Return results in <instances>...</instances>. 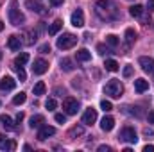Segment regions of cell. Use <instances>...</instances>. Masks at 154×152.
<instances>
[{
  "instance_id": "obj_2",
  "label": "cell",
  "mask_w": 154,
  "mask_h": 152,
  "mask_svg": "<svg viewBox=\"0 0 154 152\" xmlns=\"http://www.w3.org/2000/svg\"><path fill=\"white\" fill-rule=\"evenodd\" d=\"M104 93H106V95H109L111 99H120V95L124 93V86H122V82H120V81L111 79V81L104 86Z\"/></svg>"
},
{
  "instance_id": "obj_14",
  "label": "cell",
  "mask_w": 154,
  "mask_h": 152,
  "mask_svg": "<svg viewBox=\"0 0 154 152\" xmlns=\"http://www.w3.org/2000/svg\"><path fill=\"white\" fill-rule=\"evenodd\" d=\"M0 125L5 129V131H14V123H13V118L7 116V114H0Z\"/></svg>"
},
{
  "instance_id": "obj_30",
  "label": "cell",
  "mask_w": 154,
  "mask_h": 152,
  "mask_svg": "<svg viewBox=\"0 0 154 152\" xmlns=\"http://www.w3.org/2000/svg\"><path fill=\"white\" fill-rule=\"evenodd\" d=\"M14 70H16L18 77H20V81H25V79H27V75H25V72H23V68H22V66H18V65H16V66H14Z\"/></svg>"
},
{
  "instance_id": "obj_35",
  "label": "cell",
  "mask_w": 154,
  "mask_h": 152,
  "mask_svg": "<svg viewBox=\"0 0 154 152\" xmlns=\"http://www.w3.org/2000/svg\"><path fill=\"white\" fill-rule=\"evenodd\" d=\"M39 52H41V54H47V52H50V45H48V43L41 45V47H39Z\"/></svg>"
},
{
  "instance_id": "obj_16",
  "label": "cell",
  "mask_w": 154,
  "mask_h": 152,
  "mask_svg": "<svg viewBox=\"0 0 154 152\" xmlns=\"http://www.w3.org/2000/svg\"><path fill=\"white\" fill-rule=\"evenodd\" d=\"M134 90H136L138 93L147 91V90H149V81H145V79H136V81H134Z\"/></svg>"
},
{
  "instance_id": "obj_34",
  "label": "cell",
  "mask_w": 154,
  "mask_h": 152,
  "mask_svg": "<svg viewBox=\"0 0 154 152\" xmlns=\"http://www.w3.org/2000/svg\"><path fill=\"white\" fill-rule=\"evenodd\" d=\"M131 75H133V66L127 65V66L124 68V77H131Z\"/></svg>"
},
{
  "instance_id": "obj_25",
  "label": "cell",
  "mask_w": 154,
  "mask_h": 152,
  "mask_svg": "<svg viewBox=\"0 0 154 152\" xmlns=\"http://www.w3.org/2000/svg\"><path fill=\"white\" fill-rule=\"evenodd\" d=\"M104 66H106L108 72H116V70H118V63H116L115 59H106Z\"/></svg>"
},
{
  "instance_id": "obj_20",
  "label": "cell",
  "mask_w": 154,
  "mask_h": 152,
  "mask_svg": "<svg viewBox=\"0 0 154 152\" xmlns=\"http://www.w3.org/2000/svg\"><path fill=\"white\" fill-rule=\"evenodd\" d=\"M129 14H131L133 18H140V16L143 14V5H140V4H136V5H133V7H129Z\"/></svg>"
},
{
  "instance_id": "obj_17",
  "label": "cell",
  "mask_w": 154,
  "mask_h": 152,
  "mask_svg": "<svg viewBox=\"0 0 154 152\" xmlns=\"http://www.w3.org/2000/svg\"><path fill=\"white\" fill-rule=\"evenodd\" d=\"M7 47L11 48V50H20V47H22V39L18 38V36H9V39H7Z\"/></svg>"
},
{
  "instance_id": "obj_27",
  "label": "cell",
  "mask_w": 154,
  "mask_h": 152,
  "mask_svg": "<svg viewBox=\"0 0 154 152\" xmlns=\"http://www.w3.org/2000/svg\"><path fill=\"white\" fill-rule=\"evenodd\" d=\"M106 43H108L109 47H113V48H115V47H118V43H120V39L116 38L115 34H109V36H106Z\"/></svg>"
},
{
  "instance_id": "obj_41",
  "label": "cell",
  "mask_w": 154,
  "mask_h": 152,
  "mask_svg": "<svg viewBox=\"0 0 154 152\" xmlns=\"http://www.w3.org/2000/svg\"><path fill=\"white\" fill-rule=\"evenodd\" d=\"M22 120H23V113H18V114H16V122H18V123H20V122H22Z\"/></svg>"
},
{
  "instance_id": "obj_7",
  "label": "cell",
  "mask_w": 154,
  "mask_h": 152,
  "mask_svg": "<svg viewBox=\"0 0 154 152\" xmlns=\"http://www.w3.org/2000/svg\"><path fill=\"white\" fill-rule=\"evenodd\" d=\"M95 120H97V109L88 108V109L84 111V114H82V123H84V125H93Z\"/></svg>"
},
{
  "instance_id": "obj_18",
  "label": "cell",
  "mask_w": 154,
  "mask_h": 152,
  "mask_svg": "<svg viewBox=\"0 0 154 152\" xmlns=\"http://www.w3.org/2000/svg\"><path fill=\"white\" fill-rule=\"evenodd\" d=\"M77 61H82V63H86V61H90L91 59V52L88 50V48H81V50H77Z\"/></svg>"
},
{
  "instance_id": "obj_1",
  "label": "cell",
  "mask_w": 154,
  "mask_h": 152,
  "mask_svg": "<svg viewBox=\"0 0 154 152\" xmlns=\"http://www.w3.org/2000/svg\"><path fill=\"white\" fill-rule=\"evenodd\" d=\"M7 16H9V23H11V25H14V27L22 25V23L25 22V16H23V13L18 9V2H16V0H13V2L9 4Z\"/></svg>"
},
{
  "instance_id": "obj_33",
  "label": "cell",
  "mask_w": 154,
  "mask_h": 152,
  "mask_svg": "<svg viewBox=\"0 0 154 152\" xmlns=\"http://www.w3.org/2000/svg\"><path fill=\"white\" fill-rule=\"evenodd\" d=\"M54 118H56V122H57V123H65V122H66V116H65V114H61V113H57Z\"/></svg>"
},
{
  "instance_id": "obj_28",
  "label": "cell",
  "mask_w": 154,
  "mask_h": 152,
  "mask_svg": "<svg viewBox=\"0 0 154 152\" xmlns=\"http://www.w3.org/2000/svg\"><path fill=\"white\" fill-rule=\"evenodd\" d=\"M125 39H127L129 45L136 39V32H134V29H127V31H125Z\"/></svg>"
},
{
  "instance_id": "obj_8",
  "label": "cell",
  "mask_w": 154,
  "mask_h": 152,
  "mask_svg": "<svg viewBox=\"0 0 154 152\" xmlns=\"http://www.w3.org/2000/svg\"><path fill=\"white\" fill-rule=\"evenodd\" d=\"M54 134H56V129L52 125H41L39 127V132H38V140L43 141V140H47V138H50Z\"/></svg>"
},
{
  "instance_id": "obj_39",
  "label": "cell",
  "mask_w": 154,
  "mask_h": 152,
  "mask_svg": "<svg viewBox=\"0 0 154 152\" xmlns=\"http://www.w3.org/2000/svg\"><path fill=\"white\" fill-rule=\"evenodd\" d=\"M143 152H154V145H145L143 147Z\"/></svg>"
},
{
  "instance_id": "obj_11",
  "label": "cell",
  "mask_w": 154,
  "mask_h": 152,
  "mask_svg": "<svg viewBox=\"0 0 154 152\" xmlns=\"http://www.w3.org/2000/svg\"><path fill=\"white\" fill-rule=\"evenodd\" d=\"M14 86H16V81L13 79V77H2L0 79V90L2 91H9V90H14Z\"/></svg>"
},
{
  "instance_id": "obj_43",
  "label": "cell",
  "mask_w": 154,
  "mask_h": 152,
  "mask_svg": "<svg viewBox=\"0 0 154 152\" xmlns=\"http://www.w3.org/2000/svg\"><path fill=\"white\" fill-rule=\"evenodd\" d=\"M2 29H4V22L0 20V31H2Z\"/></svg>"
},
{
  "instance_id": "obj_15",
  "label": "cell",
  "mask_w": 154,
  "mask_h": 152,
  "mask_svg": "<svg viewBox=\"0 0 154 152\" xmlns=\"http://www.w3.org/2000/svg\"><path fill=\"white\" fill-rule=\"evenodd\" d=\"M29 125H31L32 129H39L41 125H45V116H43V114H34V116L29 120Z\"/></svg>"
},
{
  "instance_id": "obj_24",
  "label": "cell",
  "mask_w": 154,
  "mask_h": 152,
  "mask_svg": "<svg viewBox=\"0 0 154 152\" xmlns=\"http://www.w3.org/2000/svg\"><path fill=\"white\" fill-rule=\"evenodd\" d=\"M27 61H29V54H27V52H23V54L16 56V59H14V65H18V66H23Z\"/></svg>"
},
{
  "instance_id": "obj_12",
  "label": "cell",
  "mask_w": 154,
  "mask_h": 152,
  "mask_svg": "<svg viewBox=\"0 0 154 152\" xmlns=\"http://www.w3.org/2000/svg\"><path fill=\"white\" fill-rule=\"evenodd\" d=\"M16 143L13 140H7L4 134H0V150H14Z\"/></svg>"
},
{
  "instance_id": "obj_23",
  "label": "cell",
  "mask_w": 154,
  "mask_h": 152,
  "mask_svg": "<svg viewBox=\"0 0 154 152\" xmlns=\"http://www.w3.org/2000/svg\"><path fill=\"white\" fill-rule=\"evenodd\" d=\"M61 70H65V72H72V70H74V63H72V59H68V57L61 59Z\"/></svg>"
},
{
  "instance_id": "obj_26",
  "label": "cell",
  "mask_w": 154,
  "mask_h": 152,
  "mask_svg": "<svg viewBox=\"0 0 154 152\" xmlns=\"http://www.w3.org/2000/svg\"><path fill=\"white\" fill-rule=\"evenodd\" d=\"M25 100H27V95H25L23 91H20L18 95H14V99H13V104H14V106H20V104H23Z\"/></svg>"
},
{
  "instance_id": "obj_9",
  "label": "cell",
  "mask_w": 154,
  "mask_h": 152,
  "mask_svg": "<svg viewBox=\"0 0 154 152\" xmlns=\"http://www.w3.org/2000/svg\"><path fill=\"white\" fill-rule=\"evenodd\" d=\"M70 22H72L74 27H82V25H84V13H82V9H75V11L72 13Z\"/></svg>"
},
{
  "instance_id": "obj_21",
  "label": "cell",
  "mask_w": 154,
  "mask_h": 152,
  "mask_svg": "<svg viewBox=\"0 0 154 152\" xmlns=\"http://www.w3.org/2000/svg\"><path fill=\"white\" fill-rule=\"evenodd\" d=\"M45 90H47V86H45V82H43V81H38V82L34 84V88H32V91H34V95H36V97L43 95V93H45Z\"/></svg>"
},
{
  "instance_id": "obj_38",
  "label": "cell",
  "mask_w": 154,
  "mask_h": 152,
  "mask_svg": "<svg viewBox=\"0 0 154 152\" xmlns=\"http://www.w3.org/2000/svg\"><path fill=\"white\" fill-rule=\"evenodd\" d=\"M63 2H65V0H50V5L57 7V5H63Z\"/></svg>"
},
{
  "instance_id": "obj_3",
  "label": "cell",
  "mask_w": 154,
  "mask_h": 152,
  "mask_svg": "<svg viewBox=\"0 0 154 152\" xmlns=\"http://www.w3.org/2000/svg\"><path fill=\"white\" fill-rule=\"evenodd\" d=\"M75 43H77V36L70 34V32H66V34H63L61 38H57V47H59L61 50H68V48L75 47Z\"/></svg>"
},
{
  "instance_id": "obj_10",
  "label": "cell",
  "mask_w": 154,
  "mask_h": 152,
  "mask_svg": "<svg viewBox=\"0 0 154 152\" xmlns=\"http://www.w3.org/2000/svg\"><path fill=\"white\" fill-rule=\"evenodd\" d=\"M47 70H48V63H47L45 59H36V61H34V65H32V72H34L36 75H43Z\"/></svg>"
},
{
  "instance_id": "obj_22",
  "label": "cell",
  "mask_w": 154,
  "mask_h": 152,
  "mask_svg": "<svg viewBox=\"0 0 154 152\" xmlns=\"http://www.w3.org/2000/svg\"><path fill=\"white\" fill-rule=\"evenodd\" d=\"M61 27H63V22H61V20H56V22H54V23H52V25L48 27V34H50V36H54V34H57Z\"/></svg>"
},
{
  "instance_id": "obj_4",
  "label": "cell",
  "mask_w": 154,
  "mask_h": 152,
  "mask_svg": "<svg viewBox=\"0 0 154 152\" xmlns=\"http://www.w3.org/2000/svg\"><path fill=\"white\" fill-rule=\"evenodd\" d=\"M118 140H122V141H125V143H136V141H138V136H136V131H134L133 127H124V129L120 131Z\"/></svg>"
},
{
  "instance_id": "obj_31",
  "label": "cell",
  "mask_w": 154,
  "mask_h": 152,
  "mask_svg": "<svg viewBox=\"0 0 154 152\" xmlns=\"http://www.w3.org/2000/svg\"><path fill=\"white\" fill-rule=\"evenodd\" d=\"M100 108H102L104 111H111V109H113V104H111L109 100H102V102H100Z\"/></svg>"
},
{
  "instance_id": "obj_36",
  "label": "cell",
  "mask_w": 154,
  "mask_h": 152,
  "mask_svg": "<svg viewBox=\"0 0 154 152\" xmlns=\"http://www.w3.org/2000/svg\"><path fill=\"white\" fill-rule=\"evenodd\" d=\"M97 50H99V54H102V56H104V54H108V52H109V50H108V48H106V47H104V45H99V47H97Z\"/></svg>"
},
{
  "instance_id": "obj_37",
  "label": "cell",
  "mask_w": 154,
  "mask_h": 152,
  "mask_svg": "<svg viewBox=\"0 0 154 152\" xmlns=\"http://www.w3.org/2000/svg\"><path fill=\"white\" fill-rule=\"evenodd\" d=\"M111 150H113V149L108 147V145H100V147H99V152H111Z\"/></svg>"
},
{
  "instance_id": "obj_19",
  "label": "cell",
  "mask_w": 154,
  "mask_h": 152,
  "mask_svg": "<svg viewBox=\"0 0 154 152\" xmlns=\"http://www.w3.org/2000/svg\"><path fill=\"white\" fill-rule=\"evenodd\" d=\"M32 13H45L43 11V5L39 4V0H27V4H25Z\"/></svg>"
},
{
  "instance_id": "obj_44",
  "label": "cell",
  "mask_w": 154,
  "mask_h": 152,
  "mask_svg": "<svg viewBox=\"0 0 154 152\" xmlns=\"http://www.w3.org/2000/svg\"><path fill=\"white\" fill-rule=\"evenodd\" d=\"M0 59H2V52H0Z\"/></svg>"
},
{
  "instance_id": "obj_29",
  "label": "cell",
  "mask_w": 154,
  "mask_h": 152,
  "mask_svg": "<svg viewBox=\"0 0 154 152\" xmlns=\"http://www.w3.org/2000/svg\"><path fill=\"white\" fill-rule=\"evenodd\" d=\"M45 108H47V109H48V111H54V109H56V108H57V102H56V100H54V99H48V100H47V102H45Z\"/></svg>"
},
{
  "instance_id": "obj_5",
  "label": "cell",
  "mask_w": 154,
  "mask_h": 152,
  "mask_svg": "<svg viewBox=\"0 0 154 152\" xmlns=\"http://www.w3.org/2000/svg\"><path fill=\"white\" fill-rule=\"evenodd\" d=\"M63 109H65L66 114H77V111H79V102H77V99L66 97V99L63 100Z\"/></svg>"
},
{
  "instance_id": "obj_40",
  "label": "cell",
  "mask_w": 154,
  "mask_h": 152,
  "mask_svg": "<svg viewBox=\"0 0 154 152\" xmlns=\"http://www.w3.org/2000/svg\"><path fill=\"white\" fill-rule=\"evenodd\" d=\"M147 9H149V11H154V0H149V2H147Z\"/></svg>"
},
{
  "instance_id": "obj_6",
  "label": "cell",
  "mask_w": 154,
  "mask_h": 152,
  "mask_svg": "<svg viewBox=\"0 0 154 152\" xmlns=\"http://www.w3.org/2000/svg\"><path fill=\"white\" fill-rule=\"evenodd\" d=\"M138 63H140V66H142L143 72H147V74H154V59L152 57L142 56V57L138 59Z\"/></svg>"
},
{
  "instance_id": "obj_32",
  "label": "cell",
  "mask_w": 154,
  "mask_h": 152,
  "mask_svg": "<svg viewBox=\"0 0 154 152\" xmlns=\"http://www.w3.org/2000/svg\"><path fill=\"white\" fill-rule=\"evenodd\" d=\"M81 134H82V127H74V129H72V131H70V136H81Z\"/></svg>"
},
{
  "instance_id": "obj_13",
  "label": "cell",
  "mask_w": 154,
  "mask_h": 152,
  "mask_svg": "<svg viewBox=\"0 0 154 152\" xmlns=\"http://www.w3.org/2000/svg\"><path fill=\"white\" fill-rule=\"evenodd\" d=\"M113 127H115V118H113V116H104V118L100 120V129H102V131L109 132Z\"/></svg>"
},
{
  "instance_id": "obj_42",
  "label": "cell",
  "mask_w": 154,
  "mask_h": 152,
  "mask_svg": "<svg viewBox=\"0 0 154 152\" xmlns=\"http://www.w3.org/2000/svg\"><path fill=\"white\" fill-rule=\"evenodd\" d=\"M149 122H151V123H154V111L149 114Z\"/></svg>"
}]
</instances>
